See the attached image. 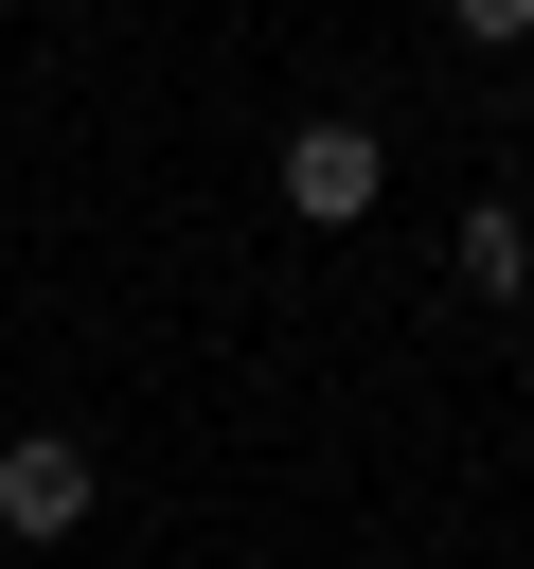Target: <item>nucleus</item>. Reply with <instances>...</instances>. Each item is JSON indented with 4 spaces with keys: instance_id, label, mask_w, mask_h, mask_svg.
<instances>
[{
    "instance_id": "1",
    "label": "nucleus",
    "mask_w": 534,
    "mask_h": 569,
    "mask_svg": "<svg viewBox=\"0 0 534 569\" xmlns=\"http://www.w3.org/2000/svg\"><path fill=\"white\" fill-rule=\"evenodd\" d=\"M374 196H392V142H374L356 107H320V124H285V213H303V231H356Z\"/></svg>"
},
{
    "instance_id": "2",
    "label": "nucleus",
    "mask_w": 534,
    "mask_h": 569,
    "mask_svg": "<svg viewBox=\"0 0 534 569\" xmlns=\"http://www.w3.org/2000/svg\"><path fill=\"white\" fill-rule=\"evenodd\" d=\"M89 498H107V462H89L71 427H0V533H18V551L89 533Z\"/></svg>"
},
{
    "instance_id": "3",
    "label": "nucleus",
    "mask_w": 534,
    "mask_h": 569,
    "mask_svg": "<svg viewBox=\"0 0 534 569\" xmlns=\"http://www.w3.org/2000/svg\"><path fill=\"white\" fill-rule=\"evenodd\" d=\"M445 267H463V302H534V213H516V196H481V213L445 231Z\"/></svg>"
}]
</instances>
